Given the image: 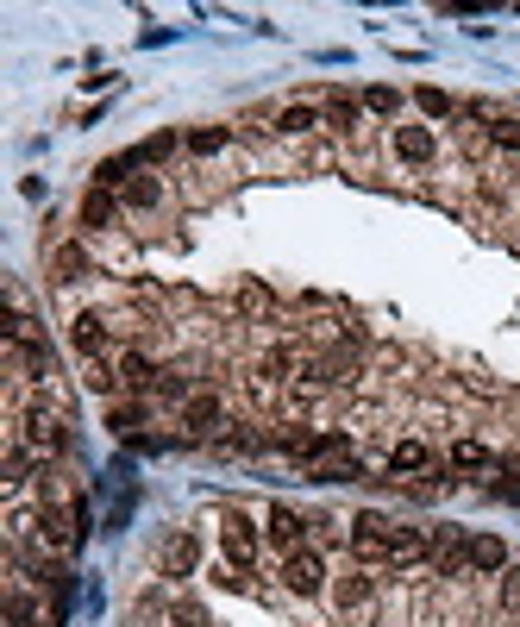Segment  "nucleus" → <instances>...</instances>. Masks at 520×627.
<instances>
[{"label": "nucleus", "instance_id": "nucleus-19", "mask_svg": "<svg viewBox=\"0 0 520 627\" xmlns=\"http://www.w3.org/2000/svg\"><path fill=\"white\" fill-rule=\"evenodd\" d=\"M452 464H458V471H495V452L483 446V439H458V446H452Z\"/></svg>", "mask_w": 520, "mask_h": 627}, {"label": "nucleus", "instance_id": "nucleus-23", "mask_svg": "<svg viewBox=\"0 0 520 627\" xmlns=\"http://www.w3.org/2000/svg\"><path fill=\"white\" fill-rule=\"evenodd\" d=\"M333 596H339V609H364V602H370V596H376V584H370V577H364V571H358V577H345V584H339V590H333Z\"/></svg>", "mask_w": 520, "mask_h": 627}, {"label": "nucleus", "instance_id": "nucleus-7", "mask_svg": "<svg viewBox=\"0 0 520 627\" xmlns=\"http://www.w3.org/2000/svg\"><path fill=\"white\" fill-rule=\"evenodd\" d=\"M182 427L188 433H207V439H220V427H226V408H220V396H188L182 402Z\"/></svg>", "mask_w": 520, "mask_h": 627}, {"label": "nucleus", "instance_id": "nucleus-5", "mask_svg": "<svg viewBox=\"0 0 520 627\" xmlns=\"http://www.w3.org/2000/svg\"><path fill=\"white\" fill-rule=\"evenodd\" d=\"M282 584H289L295 596H320V590H326V565H320V552H314V546L289 552V559H282Z\"/></svg>", "mask_w": 520, "mask_h": 627}, {"label": "nucleus", "instance_id": "nucleus-12", "mask_svg": "<svg viewBox=\"0 0 520 627\" xmlns=\"http://www.w3.org/2000/svg\"><path fill=\"white\" fill-rule=\"evenodd\" d=\"M395 151L408 157V164H427V157L439 151V138H433L427 126H395Z\"/></svg>", "mask_w": 520, "mask_h": 627}, {"label": "nucleus", "instance_id": "nucleus-11", "mask_svg": "<svg viewBox=\"0 0 520 627\" xmlns=\"http://www.w3.org/2000/svg\"><path fill=\"white\" fill-rule=\"evenodd\" d=\"M314 126H326V113H320V101H295V107H282V113H276V132H289V138H301V132H314Z\"/></svg>", "mask_w": 520, "mask_h": 627}, {"label": "nucleus", "instance_id": "nucleus-21", "mask_svg": "<svg viewBox=\"0 0 520 627\" xmlns=\"http://www.w3.org/2000/svg\"><path fill=\"white\" fill-rule=\"evenodd\" d=\"M120 201H126V207H138V214H145V207H157V201H163V182H157V176H132V189H126Z\"/></svg>", "mask_w": 520, "mask_h": 627}, {"label": "nucleus", "instance_id": "nucleus-24", "mask_svg": "<svg viewBox=\"0 0 520 627\" xmlns=\"http://www.w3.org/2000/svg\"><path fill=\"white\" fill-rule=\"evenodd\" d=\"M414 107H420V113H433V120H445V113H458V101L445 95V88H414Z\"/></svg>", "mask_w": 520, "mask_h": 627}, {"label": "nucleus", "instance_id": "nucleus-14", "mask_svg": "<svg viewBox=\"0 0 520 627\" xmlns=\"http://www.w3.org/2000/svg\"><path fill=\"white\" fill-rule=\"evenodd\" d=\"M113 370H120V389H145V396H151L157 364H151L145 352H120V364H113Z\"/></svg>", "mask_w": 520, "mask_h": 627}, {"label": "nucleus", "instance_id": "nucleus-18", "mask_svg": "<svg viewBox=\"0 0 520 627\" xmlns=\"http://www.w3.org/2000/svg\"><path fill=\"white\" fill-rule=\"evenodd\" d=\"M470 571H508V546L477 533V540H470Z\"/></svg>", "mask_w": 520, "mask_h": 627}, {"label": "nucleus", "instance_id": "nucleus-3", "mask_svg": "<svg viewBox=\"0 0 520 627\" xmlns=\"http://www.w3.org/2000/svg\"><path fill=\"white\" fill-rule=\"evenodd\" d=\"M389 540H395V521H383V515L351 521V552H358V565H389Z\"/></svg>", "mask_w": 520, "mask_h": 627}, {"label": "nucleus", "instance_id": "nucleus-22", "mask_svg": "<svg viewBox=\"0 0 520 627\" xmlns=\"http://www.w3.org/2000/svg\"><path fill=\"white\" fill-rule=\"evenodd\" d=\"M176 145H182L176 132H151L145 145H132V151H138V164H163V157H176Z\"/></svg>", "mask_w": 520, "mask_h": 627}, {"label": "nucleus", "instance_id": "nucleus-20", "mask_svg": "<svg viewBox=\"0 0 520 627\" xmlns=\"http://www.w3.org/2000/svg\"><path fill=\"white\" fill-rule=\"evenodd\" d=\"M151 402H188V377H182V370H157V383H151Z\"/></svg>", "mask_w": 520, "mask_h": 627}, {"label": "nucleus", "instance_id": "nucleus-6", "mask_svg": "<svg viewBox=\"0 0 520 627\" xmlns=\"http://www.w3.org/2000/svg\"><path fill=\"white\" fill-rule=\"evenodd\" d=\"M69 345L88 358V364H101L113 352V327H107V314H76V327H69Z\"/></svg>", "mask_w": 520, "mask_h": 627}, {"label": "nucleus", "instance_id": "nucleus-2", "mask_svg": "<svg viewBox=\"0 0 520 627\" xmlns=\"http://www.w3.org/2000/svg\"><path fill=\"white\" fill-rule=\"evenodd\" d=\"M282 452L295 464H339V458H351V439L345 433H289Z\"/></svg>", "mask_w": 520, "mask_h": 627}, {"label": "nucleus", "instance_id": "nucleus-8", "mask_svg": "<svg viewBox=\"0 0 520 627\" xmlns=\"http://www.w3.org/2000/svg\"><path fill=\"white\" fill-rule=\"evenodd\" d=\"M201 565V540L195 533H170V540H163V577H188Z\"/></svg>", "mask_w": 520, "mask_h": 627}, {"label": "nucleus", "instance_id": "nucleus-4", "mask_svg": "<svg viewBox=\"0 0 520 627\" xmlns=\"http://www.w3.org/2000/svg\"><path fill=\"white\" fill-rule=\"evenodd\" d=\"M220 546H226L232 571H251L257 565V527H251V515H226L220 521Z\"/></svg>", "mask_w": 520, "mask_h": 627}, {"label": "nucleus", "instance_id": "nucleus-13", "mask_svg": "<svg viewBox=\"0 0 520 627\" xmlns=\"http://www.w3.org/2000/svg\"><path fill=\"white\" fill-rule=\"evenodd\" d=\"M389 471L395 477H420V471H433V452L420 446V439H401V446L389 452Z\"/></svg>", "mask_w": 520, "mask_h": 627}, {"label": "nucleus", "instance_id": "nucleus-26", "mask_svg": "<svg viewBox=\"0 0 520 627\" xmlns=\"http://www.w3.org/2000/svg\"><path fill=\"white\" fill-rule=\"evenodd\" d=\"M220 446H226V452H264V439L245 433V427H232V433H220Z\"/></svg>", "mask_w": 520, "mask_h": 627}, {"label": "nucleus", "instance_id": "nucleus-15", "mask_svg": "<svg viewBox=\"0 0 520 627\" xmlns=\"http://www.w3.org/2000/svg\"><path fill=\"white\" fill-rule=\"evenodd\" d=\"M113 214H120V195H107V189H88V195H82V226H88V232L113 226Z\"/></svg>", "mask_w": 520, "mask_h": 627}, {"label": "nucleus", "instance_id": "nucleus-25", "mask_svg": "<svg viewBox=\"0 0 520 627\" xmlns=\"http://www.w3.org/2000/svg\"><path fill=\"white\" fill-rule=\"evenodd\" d=\"M51 264L63 270V283H76V276L88 270V258H82V245H57V251H51Z\"/></svg>", "mask_w": 520, "mask_h": 627}, {"label": "nucleus", "instance_id": "nucleus-1", "mask_svg": "<svg viewBox=\"0 0 520 627\" xmlns=\"http://www.w3.org/2000/svg\"><path fill=\"white\" fill-rule=\"evenodd\" d=\"M7 439H26V446H32L38 458H51V452H63V446H69V414H63V408H51V402L19 408V414H13V427H7Z\"/></svg>", "mask_w": 520, "mask_h": 627}, {"label": "nucleus", "instance_id": "nucleus-9", "mask_svg": "<svg viewBox=\"0 0 520 627\" xmlns=\"http://www.w3.org/2000/svg\"><path fill=\"white\" fill-rule=\"evenodd\" d=\"M420 559H433V540L420 527H395V540H389V565H420Z\"/></svg>", "mask_w": 520, "mask_h": 627}, {"label": "nucleus", "instance_id": "nucleus-16", "mask_svg": "<svg viewBox=\"0 0 520 627\" xmlns=\"http://www.w3.org/2000/svg\"><path fill=\"white\" fill-rule=\"evenodd\" d=\"M226 145H232V126H195V132L182 138L188 157H214V151H226Z\"/></svg>", "mask_w": 520, "mask_h": 627}, {"label": "nucleus", "instance_id": "nucleus-27", "mask_svg": "<svg viewBox=\"0 0 520 627\" xmlns=\"http://www.w3.org/2000/svg\"><path fill=\"white\" fill-rule=\"evenodd\" d=\"M364 107H370V113H395V107H401V95H395V88H370Z\"/></svg>", "mask_w": 520, "mask_h": 627}, {"label": "nucleus", "instance_id": "nucleus-17", "mask_svg": "<svg viewBox=\"0 0 520 627\" xmlns=\"http://www.w3.org/2000/svg\"><path fill=\"white\" fill-rule=\"evenodd\" d=\"M320 113H326V126L351 132V126L364 120V101H358V95H326V101H320Z\"/></svg>", "mask_w": 520, "mask_h": 627}, {"label": "nucleus", "instance_id": "nucleus-10", "mask_svg": "<svg viewBox=\"0 0 520 627\" xmlns=\"http://www.w3.org/2000/svg\"><path fill=\"white\" fill-rule=\"evenodd\" d=\"M307 527H314V521H301V515H295V508H270V527H264V533H270V540H276V546H289V552H301V540H307Z\"/></svg>", "mask_w": 520, "mask_h": 627}, {"label": "nucleus", "instance_id": "nucleus-28", "mask_svg": "<svg viewBox=\"0 0 520 627\" xmlns=\"http://www.w3.org/2000/svg\"><path fill=\"white\" fill-rule=\"evenodd\" d=\"M170 621H176V627H207V609H195V602H176Z\"/></svg>", "mask_w": 520, "mask_h": 627}]
</instances>
